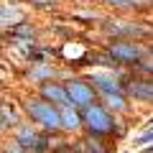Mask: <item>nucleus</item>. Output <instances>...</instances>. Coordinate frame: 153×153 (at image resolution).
<instances>
[{"label": "nucleus", "mask_w": 153, "mask_h": 153, "mask_svg": "<svg viewBox=\"0 0 153 153\" xmlns=\"http://www.w3.org/2000/svg\"><path fill=\"white\" fill-rule=\"evenodd\" d=\"M82 110H84V112L79 115V117L84 120V125L89 128V133H92V135L102 138V135L115 133V123H112V117L107 115V110H105V107H100V105L89 102V105H84Z\"/></svg>", "instance_id": "nucleus-1"}, {"label": "nucleus", "mask_w": 153, "mask_h": 153, "mask_svg": "<svg viewBox=\"0 0 153 153\" xmlns=\"http://www.w3.org/2000/svg\"><path fill=\"white\" fill-rule=\"evenodd\" d=\"M26 110H28V115H31L33 120L41 123L49 133L61 130V117H59L56 105L46 102V100H28V102H26Z\"/></svg>", "instance_id": "nucleus-2"}, {"label": "nucleus", "mask_w": 153, "mask_h": 153, "mask_svg": "<svg viewBox=\"0 0 153 153\" xmlns=\"http://www.w3.org/2000/svg\"><path fill=\"white\" fill-rule=\"evenodd\" d=\"M110 56H112L115 61H120V64H138V61L146 56V49L138 44H133V41H125V38H117V41H112V44L107 46Z\"/></svg>", "instance_id": "nucleus-3"}, {"label": "nucleus", "mask_w": 153, "mask_h": 153, "mask_svg": "<svg viewBox=\"0 0 153 153\" xmlns=\"http://www.w3.org/2000/svg\"><path fill=\"white\" fill-rule=\"evenodd\" d=\"M64 92L69 97V102L74 107H84V105L94 102V89L89 87L87 82H79V79H71V82L64 84Z\"/></svg>", "instance_id": "nucleus-4"}, {"label": "nucleus", "mask_w": 153, "mask_h": 153, "mask_svg": "<svg viewBox=\"0 0 153 153\" xmlns=\"http://www.w3.org/2000/svg\"><path fill=\"white\" fill-rule=\"evenodd\" d=\"M59 117H61V128H64V130H79V128H82V117H79V112H76V107L71 102L61 105Z\"/></svg>", "instance_id": "nucleus-5"}, {"label": "nucleus", "mask_w": 153, "mask_h": 153, "mask_svg": "<svg viewBox=\"0 0 153 153\" xmlns=\"http://www.w3.org/2000/svg\"><path fill=\"white\" fill-rule=\"evenodd\" d=\"M89 82L94 84V87H100L102 89V94H115V92H123V87L125 84L123 82H117L115 76H110V74H94Z\"/></svg>", "instance_id": "nucleus-6"}, {"label": "nucleus", "mask_w": 153, "mask_h": 153, "mask_svg": "<svg viewBox=\"0 0 153 153\" xmlns=\"http://www.w3.org/2000/svg\"><path fill=\"white\" fill-rule=\"evenodd\" d=\"M107 31L112 33V36H117V38H138V36L146 33V28L133 26V23H110Z\"/></svg>", "instance_id": "nucleus-7"}, {"label": "nucleus", "mask_w": 153, "mask_h": 153, "mask_svg": "<svg viewBox=\"0 0 153 153\" xmlns=\"http://www.w3.org/2000/svg\"><path fill=\"white\" fill-rule=\"evenodd\" d=\"M123 89H128L135 100H143V102H148V100L153 97L151 82H143V79H133V82H128V87H123Z\"/></svg>", "instance_id": "nucleus-8"}, {"label": "nucleus", "mask_w": 153, "mask_h": 153, "mask_svg": "<svg viewBox=\"0 0 153 153\" xmlns=\"http://www.w3.org/2000/svg\"><path fill=\"white\" fill-rule=\"evenodd\" d=\"M41 94H44L46 100H51L54 105L59 102V107L69 102V97H66V92H64V87H61V84H44V87H41Z\"/></svg>", "instance_id": "nucleus-9"}, {"label": "nucleus", "mask_w": 153, "mask_h": 153, "mask_svg": "<svg viewBox=\"0 0 153 153\" xmlns=\"http://www.w3.org/2000/svg\"><path fill=\"white\" fill-rule=\"evenodd\" d=\"M16 140H18V143H21V146L28 151V148H31L33 143L38 140V133L33 130L31 125H21V128H18V133H16Z\"/></svg>", "instance_id": "nucleus-10"}, {"label": "nucleus", "mask_w": 153, "mask_h": 153, "mask_svg": "<svg viewBox=\"0 0 153 153\" xmlns=\"http://www.w3.org/2000/svg\"><path fill=\"white\" fill-rule=\"evenodd\" d=\"M105 100H107V105L112 110H117V112H123V110L128 107L125 97H123V92H115V94H105Z\"/></svg>", "instance_id": "nucleus-11"}, {"label": "nucleus", "mask_w": 153, "mask_h": 153, "mask_svg": "<svg viewBox=\"0 0 153 153\" xmlns=\"http://www.w3.org/2000/svg\"><path fill=\"white\" fill-rule=\"evenodd\" d=\"M54 74V69H51V66H46V64H36L31 69V76L33 79H46V76H51Z\"/></svg>", "instance_id": "nucleus-12"}, {"label": "nucleus", "mask_w": 153, "mask_h": 153, "mask_svg": "<svg viewBox=\"0 0 153 153\" xmlns=\"http://www.w3.org/2000/svg\"><path fill=\"white\" fill-rule=\"evenodd\" d=\"M84 146H87V153H105V146H102V143H100L94 135H89Z\"/></svg>", "instance_id": "nucleus-13"}, {"label": "nucleus", "mask_w": 153, "mask_h": 153, "mask_svg": "<svg viewBox=\"0 0 153 153\" xmlns=\"http://www.w3.org/2000/svg\"><path fill=\"white\" fill-rule=\"evenodd\" d=\"M151 135H153V133H151V128H148L140 138H135V146H148V143H151Z\"/></svg>", "instance_id": "nucleus-14"}, {"label": "nucleus", "mask_w": 153, "mask_h": 153, "mask_svg": "<svg viewBox=\"0 0 153 153\" xmlns=\"http://www.w3.org/2000/svg\"><path fill=\"white\" fill-rule=\"evenodd\" d=\"M5 153H26V148H23L21 143L16 140V143H10V146H8V151H5Z\"/></svg>", "instance_id": "nucleus-15"}, {"label": "nucleus", "mask_w": 153, "mask_h": 153, "mask_svg": "<svg viewBox=\"0 0 153 153\" xmlns=\"http://www.w3.org/2000/svg\"><path fill=\"white\" fill-rule=\"evenodd\" d=\"M18 36H33V28H28V23H23L21 28H16Z\"/></svg>", "instance_id": "nucleus-16"}, {"label": "nucleus", "mask_w": 153, "mask_h": 153, "mask_svg": "<svg viewBox=\"0 0 153 153\" xmlns=\"http://www.w3.org/2000/svg\"><path fill=\"white\" fill-rule=\"evenodd\" d=\"M33 5H38V8H54L56 0H33Z\"/></svg>", "instance_id": "nucleus-17"}, {"label": "nucleus", "mask_w": 153, "mask_h": 153, "mask_svg": "<svg viewBox=\"0 0 153 153\" xmlns=\"http://www.w3.org/2000/svg\"><path fill=\"white\" fill-rule=\"evenodd\" d=\"M110 5H115V8H128L130 5V3H128V0H107Z\"/></svg>", "instance_id": "nucleus-18"}, {"label": "nucleus", "mask_w": 153, "mask_h": 153, "mask_svg": "<svg viewBox=\"0 0 153 153\" xmlns=\"http://www.w3.org/2000/svg\"><path fill=\"white\" fill-rule=\"evenodd\" d=\"M54 153H79V151H76V148H69V146H66V148H59V151H54Z\"/></svg>", "instance_id": "nucleus-19"}, {"label": "nucleus", "mask_w": 153, "mask_h": 153, "mask_svg": "<svg viewBox=\"0 0 153 153\" xmlns=\"http://www.w3.org/2000/svg\"><path fill=\"white\" fill-rule=\"evenodd\" d=\"M128 3H130V5H135V3H140L143 8H146V5H151V0H128Z\"/></svg>", "instance_id": "nucleus-20"}]
</instances>
